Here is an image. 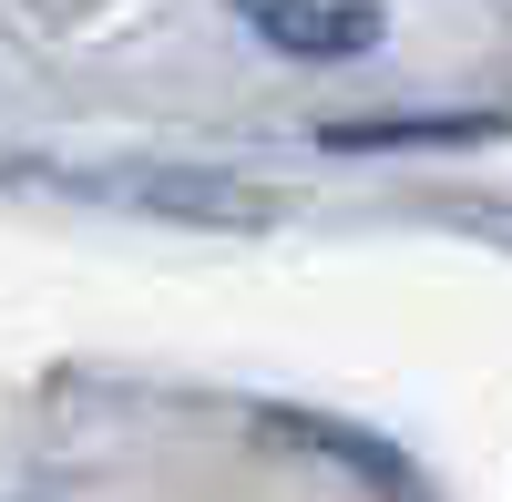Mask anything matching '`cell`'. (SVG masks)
<instances>
[{"instance_id": "cell-1", "label": "cell", "mask_w": 512, "mask_h": 502, "mask_svg": "<svg viewBox=\"0 0 512 502\" xmlns=\"http://www.w3.org/2000/svg\"><path fill=\"white\" fill-rule=\"evenodd\" d=\"M123 195H134L144 216L216 226V236H256V226H277V216H287V195H277V185H256V175H226V164H164V175H134Z\"/></svg>"}, {"instance_id": "cell-2", "label": "cell", "mask_w": 512, "mask_h": 502, "mask_svg": "<svg viewBox=\"0 0 512 502\" xmlns=\"http://www.w3.org/2000/svg\"><path fill=\"white\" fill-rule=\"evenodd\" d=\"M246 21H256V41H277V52H297V62H338V52H369L379 41V11L369 0H246Z\"/></svg>"}, {"instance_id": "cell-3", "label": "cell", "mask_w": 512, "mask_h": 502, "mask_svg": "<svg viewBox=\"0 0 512 502\" xmlns=\"http://www.w3.org/2000/svg\"><path fill=\"white\" fill-rule=\"evenodd\" d=\"M492 134V113H441V123H328V154L338 144H472Z\"/></svg>"}]
</instances>
